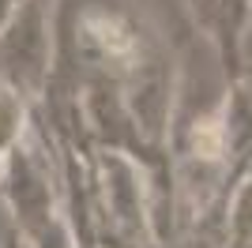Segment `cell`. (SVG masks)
<instances>
[{
	"label": "cell",
	"instance_id": "cell-2",
	"mask_svg": "<svg viewBox=\"0 0 252 248\" xmlns=\"http://www.w3.org/2000/svg\"><path fill=\"white\" fill-rule=\"evenodd\" d=\"M53 8L57 0H23L0 31L4 79L38 102L53 64Z\"/></svg>",
	"mask_w": 252,
	"mask_h": 248
},
{
	"label": "cell",
	"instance_id": "cell-1",
	"mask_svg": "<svg viewBox=\"0 0 252 248\" xmlns=\"http://www.w3.org/2000/svg\"><path fill=\"white\" fill-rule=\"evenodd\" d=\"M0 185L11 211V229L27 248H75L61 199L57 162L42 143V135L34 132V124L8 155L0 169Z\"/></svg>",
	"mask_w": 252,
	"mask_h": 248
},
{
	"label": "cell",
	"instance_id": "cell-3",
	"mask_svg": "<svg viewBox=\"0 0 252 248\" xmlns=\"http://www.w3.org/2000/svg\"><path fill=\"white\" fill-rule=\"evenodd\" d=\"M31 124H34V102L23 91H15L8 79H0V169L15 151V143L31 132Z\"/></svg>",
	"mask_w": 252,
	"mask_h": 248
}]
</instances>
